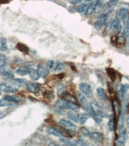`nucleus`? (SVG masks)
Instances as JSON below:
<instances>
[{
    "label": "nucleus",
    "instance_id": "nucleus-38",
    "mask_svg": "<svg viewBox=\"0 0 129 146\" xmlns=\"http://www.w3.org/2000/svg\"><path fill=\"white\" fill-rule=\"evenodd\" d=\"M114 107L115 108V113L116 114V115H118L120 113V108H119V106L117 104V102H116V101L114 100Z\"/></svg>",
    "mask_w": 129,
    "mask_h": 146
},
{
    "label": "nucleus",
    "instance_id": "nucleus-23",
    "mask_svg": "<svg viewBox=\"0 0 129 146\" xmlns=\"http://www.w3.org/2000/svg\"><path fill=\"white\" fill-rule=\"evenodd\" d=\"M106 5V4L104 3L102 1H101V0H97L95 12L99 13V12L101 11V10H104V8H105Z\"/></svg>",
    "mask_w": 129,
    "mask_h": 146
},
{
    "label": "nucleus",
    "instance_id": "nucleus-15",
    "mask_svg": "<svg viewBox=\"0 0 129 146\" xmlns=\"http://www.w3.org/2000/svg\"><path fill=\"white\" fill-rule=\"evenodd\" d=\"M97 94L99 98H100L101 100L103 101H106L108 100V97L105 92V90L103 88H99L97 89Z\"/></svg>",
    "mask_w": 129,
    "mask_h": 146
},
{
    "label": "nucleus",
    "instance_id": "nucleus-1",
    "mask_svg": "<svg viewBox=\"0 0 129 146\" xmlns=\"http://www.w3.org/2000/svg\"><path fill=\"white\" fill-rule=\"evenodd\" d=\"M56 104H58L65 109L70 110L74 111L75 112H79V110H80V108L76 104H75L74 102L66 101L64 99H59L57 100Z\"/></svg>",
    "mask_w": 129,
    "mask_h": 146
},
{
    "label": "nucleus",
    "instance_id": "nucleus-30",
    "mask_svg": "<svg viewBox=\"0 0 129 146\" xmlns=\"http://www.w3.org/2000/svg\"><path fill=\"white\" fill-rule=\"evenodd\" d=\"M91 139H94L95 141H96V142H101L102 141V136L101 135V133L99 132H93L92 133V137L91 138Z\"/></svg>",
    "mask_w": 129,
    "mask_h": 146
},
{
    "label": "nucleus",
    "instance_id": "nucleus-44",
    "mask_svg": "<svg viewBox=\"0 0 129 146\" xmlns=\"http://www.w3.org/2000/svg\"><path fill=\"white\" fill-rule=\"evenodd\" d=\"M1 89H0V95H1Z\"/></svg>",
    "mask_w": 129,
    "mask_h": 146
},
{
    "label": "nucleus",
    "instance_id": "nucleus-26",
    "mask_svg": "<svg viewBox=\"0 0 129 146\" xmlns=\"http://www.w3.org/2000/svg\"><path fill=\"white\" fill-rule=\"evenodd\" d=\"M7 57L3 53H0V67H4L7 65Z\"/></svg>",
    "mask_w": 129,
    "mask_h": 146
},
{
    "label": "nucleus",
    "instance_id": "nucleus-28",
    "mask_svg": "<svg viewBox=\"0 0 129 146\" xmlns=\"http://www.w3.org/2000/svg\"><path fill=\"white\" fill-rule=\"evenodd\" d=\"M113 21H114V20H112V18L109 17H107V19H105V21L104 24H105V29L107 30H108V31H109V30H110L112 28Z\"/></svg>",
    "mask_w": 129,
    "mask_h": 146
},
{
    "label": "nucleus",
    "instance_id": "nucleus-43",
    "mask_svg": "<svg viewBox=\"0 0 129 146\" xmlns=\"http://www.w3.org/2000/svg\"><path fill=\"white\" fill-rule=\"evenodd\" d=\"M48 145H58V144H57L56 143H50L48 144Z\"/></svg>",
    "mask_w": 129,
    "mask_h": 146
},
{
    "label": "nucleus",
    "instance_id": "nucleus-6",
    "mask_svg": "<svg viewBox=\"0 0 129 146\" xmlns=\"http://www.w3.org/2000/svg\"><path fill=\"white\" fill-rule=\"evenodd\" d=\"M37 71H38L40 77L44 78H46L50 73V70L48 69L47 66L42 64H40L37 66Z\"/></svg>",
    "mask_w": 129,
    "mask_h": 146
},
{
    "label": "nucleus",
    "instance_id": "nucleus-20",
    "mask_svg": "<svg viewBox=\"0 0 129 146\" xmlns=\"http://www.w3.org/2000/svg\"><path fill=\"white\" fill-rule=\"evenodd\" d=\"M8 50L7 40L4 38H0V52H5Z\"/></svg>",
    "mask_w": 129,
    "mask_h": 146
},
{
    "label": "nucleus",
    "instance_id": "nucleus-14",
    "mask_svg": "<svg viewBox=\"0 0 129 146\" xmlns=\"http://www.w3.org/2000/svg\"><path fill=\"white\" fill-rule=\"evenodd\" d=\"M59 141L66 145H69V146H75L77 145L76 142H75L71 139H69L66 137H61L59 139Z\"/></svg>",
    "mask_w": 129,
    "mask_h": 146
},
{
    "label": "nucleus",
    "instance_id": "nucleus-9",
    "mask_svg": "<svg viewBox=\"0 0 129 146\" xmlns=\"http://www.w3.org/2000/svg\"><path fill=\"white\" fill-rule=\"evenodd\" d=\"M108 17L107 15H105V14H102L98 18V19L95 22L94 27L96 29H100L103 26V25L105 23V19H107V17Z\"/></svg>",
    "mask_w": 129,
    "mask_h": 146
},
{
    "label": "nucleus",
    "instance_id": "nucleus-12",
    "mask_svg": "<svg viewBox=\"0 0 129 146\" xmlns=\"http://www.w3.org/2000/svg\"><path fill=\"white\" fill-rule=\"evenodd\" d=\"M28 75L30 78L33 81H37L40 78V75L39 74L38 71L34 68H29V70L28 72Z\"/></svg>",
    "mask_w": 129,
    "mask_h": 146
},
{
    "label": "nucleus",
    "instance_id": "nucleus-32",
    "mask_svg": "<svg viewBox=\"0 0 129 146\" xmlns=\"http://www.w3.org/2000/svg\"><path fill=\"white\" fill-rule=\"evenodd\" d=\"M4 99L7 100L9 101L13 102L15 103H18V102L21 101V100L19 98V97L17 98V97H16V96H10V95H6L5 96Z\"/></svg>",
    "mask_w": 129,
    "mask_h": 146
},
{
    "label": "nucleus",
    "instance_id": "nucleus-41",
    "mask_svg": "<svg viewBox=\"0 0 129 146\" xmlns=\"http://www.w3.org/2000/svg\"><path fill=\"white\" fill-rule=\"evenodd\" d=\"M83 0H68V2L71 4H78L81 3Z\"/></svg>",
    "mask_w": 129,
    "mask_h": 146
},
{
    "label": "nucleus",
    "instance_id": "nucleus-8",
    "mask_svg": "<svg viewBox=\"0 0 129 146\" xmlns=\"http://www.w3.org/2000/svg\"><path fill=\"white\" fill-rule=\"evenodd\" d=\"M10 83L15 86L18 87H24L28 84V80L25 78H16L11 80Z\"/></svg>",
    "mask_w": 129,
    "mask_h": 146
},
{
    "label": "nucleus",
    "instance_id": "nucleus-36",
    "mask_svg": "<svg viewBox=\"0 0 129 146\" xmlns=\"http://www.w3.org/2000/svg\"><path fill=\"white\" fill-rule=\"evenodd\" d=\"M114 7H108V8L104 9L103 13L108 16L109 15L111 14L114 11Z\"/></svg>",
    "mask_w": 129,
    "mask_h": 146
},
{
    "label": "nucleus",
    "instance_id": "nucleus-13",
    "mask_svg": "<svg viewBox=\"0 0 129 146\" xmlns=\"http://www.w3.org/2000/svg\"><path fill=\"white\" fill-rule=\"evenodd\" d=\"M112 31L115 34H120L121 30V22L114 19L113 21L112 28Z\"/></svg>",
    "mask_w": 129,
    "mask_h": 146
},
{
    "label": "nucleus",
    "instance_id": "nucleus-24",
    "mask_svg": "<svg viewBox=\"0 0 129 146\" xmlns=\"http://www.w3.org/2000/svg\"><path fill=\"white\" fill-rule=\"evenodd\" d=\"M59 63V62L54 61V60H49V61L47 62L46 66L48 68L49 70H51L52 71H55V70H56Z\"/></svg>",
    "mask_w": 129,
    "mask_h": 146
},
{
    "label": "nucleus",
    "instance_id": "nucleus-11",
    "mask_svg": "<svg viewBox=\"0 0 129 146\" xmlns=\"http://www.w3.org/2000/svg\"><path fill=\"white\" fill-rule=\"evenodd\" d=\"M96 3H97V0L96 1H91L89 3V5L88 6L87 10H86L84 12V15L85 16L91 15V14H93L94 12H95Z\"/></svg>",
    "mask_w": 129,
    "mask_h": 146
},
{
    "label": "nucleus",
    "instance_id": "nucleus-29",
    "mask_svg": "<svg viewBox=\"0 0 129 146\" xmlns=\"http://www.w3.org/2000/svg\"><path fill=\"white\" fill-rule=\"evenodd\" d=\"M1 76L3 78L6 79V80H11V79H13L15 77L14 74L12 72H11L10 70L3 73L2 74H1Z\"/></svg>",
    "mask_w": 129,
    "mask_h": 146
},
{
    "label": "nucleus",
    "instance_id": "nucleus-34",
    "mask_svg": "<svg viewBox=\"0 0 129 146\" xmlns=\"http://www.w3.org/2000/svg\"><path fill=\"white\" fill-rule=\"evenodd\" d=\"M80 131H81V132L83 133V134H84L85 136L89 138H91L92 133H93V132H91V131H90L87 129L85 128V127H82Z\"/></svg>",
    "mask_w": 129,
    "mask_h": 146
},
{
    "label": "nucleus",
    "instance_id": "nucleus-10",
    "mask_svg": "<svg viewBox=\"0 0 129 146\" xmlns=\"http://www.w3.org/2000/svg\"><path fill=\"white\" fill-rule=\"evenodd\" d=\"M127 139V134L126 131H123L121 132V133L119 134L118 138L116 139V144L118 145H124Z\"/></svg>",
    "mask_w": 129,
    "mask_h": 146
},
{
    "label": "nucleus",
    "instance_id": "nucleus-7",
    "mask_svg": "<svg viewBox=\"0 0 129 146\" xmlns=\"http://www.w3.org/2000/svg\"><path fill=\"white\" fill-rule=\"evenodd\" d=\"M26 86L27 90L29 91V92L33 94H35L36 92H38L40 90L41 85L38 83L30 82L27 84Z\"/></svg>",
    "mask_w": 129,
    "mask_h": 146
},
{
    "label": "nucleus",
    "instance_id": "nucleus-31",
    "mask_svg": "<svg viewBox=\"0 0 129 146\" xmlns=\"http://www.w3.org/2000/svg\"><path fill=\"white\" fill-rule=\"evenodd\" d=\"M66 88L64 84L62 83L59 84L57 86V92L58 95L62 96L66 92Z\"/></svg>",
    "mask_w": 129,
    "mask_h": 146
},
{
    "label": "nucleus",
    "instance_id": "nucleus-37",
    "mask_svg": "<svg viewBox=\"0 0 129 146\" xmlns=\"http://www.w3.org/2000/svg\"><path fill=\"white\" fill-rule=\"evenodd\" d=\"M118 1V0H109V1L106 3V5L108 7H114V6L117 4Z\"/></svg>",
    "mask_w": 129,
    "mask_h": 146
},
{
    "label": "nucleus",
    "instance_id": "nucleus-19",
    "mask_svg": "<svg viewBox=\"0 0 129 146\" xmlns=\"http://www.w3.org/2000/svg\"><path fill=\"white\" fill-rule=\"evenodd\" d=\"M108 129L110 132H114L115 129V124H114V118L113 115H109V121L108 123Z\"/></svg>",
    "mask_w": 129,
    "mask_h": 146
},
{
    "label": "nucleus",
    "instance_id": "nucleus-27",
    "mask_svg": "<svg viewBox=\"0 0 129 146\" xmlns=\"http://www.w3.org/2000/svg\"><path fill=\"white\" fill-rule=\"evenodd\" d=\"M53 110L56 113H58L61 115H65L66 114V111L65 110V109L61 106H59L58 104H56V103H55V104L53 106Z\"/></svg>",
    "mask_w": 129,
    "mask_h": 146
},
{
    "label": "nucleus",
    "instance_id": "nucleus-39",
    "mask_svg": "<svg viewBox=\"0 0 129 146\" xmlns=\"http://www.w3.org/2000/svg\"><path fill=\"white\" fill-rule=\"evenodd\" d=\"M116 41H117L118 44H123L125 43V41H126V38L124 36L122 35L121 36H120L117 39H116Z\"/></svg>",
    "mask_w": 129,
    "mask_h": 146
},
{
    "label": "nucleus",
    "instance_id": "nucleus-33",
    "mask_svg": "<svg viewBox=\"0 0 129 146\" xmlns=\"http://www.w3.org/2000/svg\"><path fill=\"white\" fill-rule=\"evenodd\" d=\"M12 106V103L10 101L5 99L0 100V107H10Z\"/></svg>",
    "mask_w": 129,
    "mask_h": 146
},
{
    "label": "nucleus",
    "instance_id": "nucleus-16",
    "mask_svg": "<svg viewBox=\"0 0 129 146\" xmlns=\"http://www.w3.org/2000/svg\"><path fill=\"white\" fill-rule=\"evenodd\" d=\"M89 117H90V115L88 114H84V113L78 114V123L81 125H83L87 121Z\"/></svg>",
    "mask_w": 129,
    "mask_h": 146
},
{
    "label": "nucleus",
    "instance_id": "nucleus-35",
    "mask_svg": "<svg viewBox=\"0 0 129 146\" xmlns=\"http://www.w3.org/2000/svg\"><path fill=\"white\" fill-rule=\"evenodd\" d=\"M123 36L126 38L129 39V22L126 24L123 31Z\"/></svg>",
    "mask_w": 129,
    "mask_h": 146
},
{
    "label": "nucleus",
    "instance_id": "nucleus-22",
    "mask_svg": "<svg viewBox=\"0 0 129 146\" xmlns=\"http://www.w3.org/2000/svg\"><path fill=\"white\" fill-rule=\"evenodd\" d=\"M67 117H68L71 120L75 121V123H78V114H77L74 111H69L66 113Z\"/></svg>",
    "mask_w": 129,
    "mask_h": 146
},
{
    "label": "nucleus",
    "instance_id": "nucleus-3",
    "mask_svg": "<svg viewBox=\"0 0 129 146\" xmlns=\"http://www.w3.org/2000/svg\"><path fill=\"white\" fill-rule=\"evenodd\" d=\"M59 124L61 126L64 127L66 130L68 131L69 132H74L77 129V126L75 125L68 120L60 119L59 120Z\"/></svg>",
    "mask_w": 129,
    "mask_h": 146
},
{
    "label": "nucleus",
    "instance_id": "nucleus-21",
    "mask_svg": "<svg viewBox=\"0 0 129 146\" xmlns=\"http://www.w3.org/2000/svg\"><path fill=\"white\" fill-rule=\"evenodd\" d=\"M29 68H28L26 66H21L18 68L16 71L17 74L21 76H25L26 74H28Z\"/></svg>",
    "mask_w": 129,
    "mask_h": 146
},
{
    "label": "nucleus",
    "instance_id": "nucleus-42",
    "mask_svg": "<svg viewBox=\"0 0 129 146\" xmlns=\"http://www.w3.org/2000/svg\"><path fill=\"white\" fill-rule=\"evenodd\" d=\"M126 123H127V125L128 127V128H129V116H128L126 119Z\"/></svg>",
    "mask_w": 129,
    "mask_h": 146
},
{
    "label": "nucleus",
    "instance_id": "nucleus-40",
    "mask_svg": "<svg viewBox=\"0 0 129 146\" xmlns=\"http://www.w3.org/2000/svg\"><path fill=\"white\" fill-rule=\"evenodd\" d=\"M64 69V64L59 62V64L57 66L56 70H55V71H56V72H60L61 71H62Z\"/></svg>",
    "mask_w": 129,
    "mask_h": 146
},
{
    "label": "nucleus",
    "instance_id": "nucleus-5",
    "mask_svg": "<svg viewBox=\"0 0 129 146\" xmlns=\"http://www.w3.org/2000/svg\"><path fill=\"white\" fill-rule=\"evenodd\" d=\"M0 89L5 93L15 94L18 92V89L17 88L8 83H3L0 84Z\"/></svg>",
    "mask_w": 129,
    "mask_h": 146
},
{
    "label": "nucleus",
    "instance_id": "nucleus-2",
    "mask_svg": "<svg viewBox=\"0 0 129 146\" xmlns=\"http://www.w3.org/2000/svg\"><path fill=\"white\" fill-rule=\"evenodd\" d=\"M79 89L87 99H91L93 96V91L90 85L87 83H81L79 85Z\"/></svg>",
    "mask_w": 129,
    "mask_h": 146
},
{
    "label": "nucleus",
    "instance_id": "nucleus-17",
    "mask_svg": "<svg viewBox=\"0 0 129 146\" xmlns=\"http://www.w3.org/2000/svg\"><path fill=\"white\" fill-rule=\"evenodd\" d=\"M47 132L50 135H53L56 137H62V135L60 134V133L58 128H55V127H49L47 129Z\"/></svg>",
    "mask_w": 129,
    "mask_h": 146
},
{
    "label": "nucleus",
    "instance_id": "nucleus-18",
    "mask_svg": "<svg viewBox=\"0 0 129 146\" xmlns=\"http://www.w3.org/2000/svg\"><path fill=\"white\" fill-rule=\"evenodd\" d=\"M129 89V85L127 84H122L120 88V93L121 99H124Z\"/></svg>",
    "mask_w": 129,
    "mask_h": 146
},
{
    "label": "nucleus",
    "instance_id": "nucleus-4",
    "mask_svg": "<svg viewBox=\"0 0 129 146\" xmlns=\"http://www.w3.org/2000/svg\"><path fill=\"white\" fill-rule=\"evenodd\" d=\"M128 10L127 8L122 7L118 10L115 14V19L120 22L124 21L128 18Z\"/></svg>",
    "mask_w": 129,
    "mask_h": 146
},
{
    "label": "nucleus",
    "instance_id": "nucleus-25",
    "mask_svg": "<svg viewBox=\"0 0 129 146\" xmlns=\"http://www.w3.org/2000/svg\"><path fill=\"white\" fill-rule=\"evenodd\" d=\"M89 3H85L77 6L75 9L76 11H77L78 13H83V12H85L88 7Z\"/></svg>",
    "mask_w": 129,
    "mask_h": 146
}]
</instances>
